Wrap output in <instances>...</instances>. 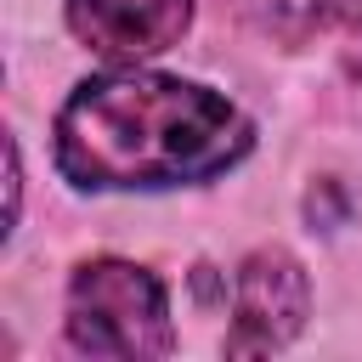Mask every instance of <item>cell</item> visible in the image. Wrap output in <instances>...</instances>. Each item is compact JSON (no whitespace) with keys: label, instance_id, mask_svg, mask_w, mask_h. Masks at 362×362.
Instances as JSON below:
<instances>
[{"label":"cell","instance_id":"cell-1","mask_svg":"<svg viewBox=\"0 0 362 362\" xmlns=\"http://www.w3.org/2000/svg\"><path fill=\"white\" fill-rule=\"evenodd\" d=\"M51 147L79 192H158L226 175L255 147V124L198 79L107 68L74 85Z\"/></svg>","mask_w":362,"mask_h":362},{"label":"cell","instance_id":"cell-2","mask_svg":"<svg viewBox=\"0 0 362 362\" xmlns=\"http://www.w3.org/2000/svg\"><path fill=\"white\" fill-rule=\"evenodd\" d=\"M62 328H68L74 351L113 356V362H147L175 345L164 283L147 266L119 260V255H96L85 266H74Z\"/></svg>","mask_w":362,"mask_h":362},{"label":"cell","instance_id":"cell-3","mask_svg":"<svg viewBox=\"0 0 362 362\" xmlns=\"http://www.w3.org/2000/svg\"><path fill=\"white\" fill-rule=\"evenodd\" d=\"M311 311V283L305 266L288 249H255L238 266L232 283V328H226V356H266L283 351Z\"/></svg>","mask_w":362,"mask_h":362},{"label":"cell","instance_id":"cell-4","mask_svg":"<svg viewBox=\"0 0 362 362\" xmlns=\"http://www.w3.org/2000/svg\"><path fill=\"white\" fill-rule=\"evenodd\" d=\"M192 23V0H68V28L113 68L170 51Z\"/></svg>","mask_w":362,"mask_h":362},{"label":"cell","instance_id":"cell-5","mask_svg":"<svg viewBox=\"0 0 362 362\" xmlns=\"http://www.w3.org/2000/svg\"><path fill=\"white\" fill-rule=\"evenodd\" d=\"M232 11L272 40H305L334 11V0H232Z\"/></svg>","mask_w":362,"mask_h":362},{"label":"cell","instance_id":"cell-6","mask_svg":"<svg viewBox=\"0 0 362 362\" xmlns=\"http://www.w3.org/2000/svg\"><path fill=\"white\" fill-rule=\"evenodd\" d=\"M334 17L351 23V28H362V0H334Z\"/></svg>","mask_w":362,"mask_h":362}]
</instances>
